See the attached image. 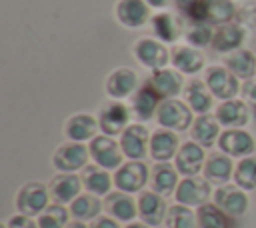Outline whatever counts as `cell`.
Masks as SVG:
<instances>
[{
  "label": "cell",
  "instance_id": "cell-18",
  "mask_svg": "<svg viewBox=\"0 0 256 228\" xmlns=\"http://www.w3.org/2000/svg\"><path fill=\"white\" fill-rule=\"evenodd\" d=\"M138 212L140 218L148 224V226H158L166 214V202L160 198V194L156 192H142L138 198Z\"/></svg>",
  "mask_w": 256,
  "mask_h": 228
},
{
  "label": "cell",
  "instance_id": "cell-30",
  "mask_svg": "<svg viewBox=\"0 0 256 228\" xmlns=\"http://www.w3.org/2000/svg\"><path fill=\"white\" fill-rule=\"evenodd\" d=\"M198 228H232V216H228L216 204H204L198 208Z\"/></svg>",
  "mask_w": 256,
  "mask_h": 228
},
{
  "label": "cell",
  "instance_id": "cell-12",
  "mask_svg": "<svg viewBox=\"0 0 256 228\" xmlns=\"http://www.w3.org/2000/svg\"><path fill=\"white\" fill-rule=\"evenodd\" d=\"M120 146H122V152L128 158H132V160L144 158L146 148H148V130H146V126H142V124H130L122 132Z\"/></svg>",
  "mask_w": 256,
  "mask_h": 228
},
{
  "label": "cell",
  "instance_id": "cell-42",
  "mask_svg": "<svg viewBox=\"0 0 256 228\" xmlns=\"http://www.w3.org/2000/svg\"><path fill=\"white\" fill-rule=\"evenodd\" d=\"M200 0H176V8L182 12V14H188L192 6H196Z\"/></svg>",
  "mask_w": 256,
  "mask_h": 228
},
{
  "label": "cell",
  "instance_id": "cell-15",
  "mask_svg": "<svg viewBox=\"0 0 256 228\" xmlns=\"http://www.w3.org/2000/svg\"><path fill=\"white\" fill-rule=\"evenodd\" d=\"M202 166H204L202 146L196 142H184L176 154V170L188 178V176H196Z\"/></svg>",
  "mask_w": 256,
  "mask_h": 228
},
{
  "label": "cell",
  "instance_id": "cell-24",
  "mask_svg": "<svg viewBox=\"0 0 256 228\" xmlns=\"http://www.w3.org/2000/svg\"><path fill=\"white\" fill-rule=\"evenodd\" d=\"M216 138H220V126L218 120L208 116V114H200L194 122H192V140L200 146H212L216 142Z\"/></svg>",
  "mask_w": 256,
  "mask_h": 228
},
{
  "label": "cell",
  "instance_id": "cell-35",
  "mask_svg": "<svg viewBox=\"0 0 256 228\" xmlns=\"http://www.w3.org/2000/svg\"><path fill=\"white\" fill-rule=\"evenodd\" d=\"M152 30L162 42H174L178 38V22L174 20L172 14H156L152 18Z\"/></svg>",
  "mask_w": 256,
  "mask_h": 228
},
{
  "label": "cell",
  "instance_id": "cell-6",
  "mask_svg": "<svg viewBox=\"0 0 256 228\" xmlns=\"http://www.w3.org/2000/svg\"><path fill=\"white\" fill-rule=\"evenodd\" d=\"M90 154L102 168H118L122 164V146L112 136H96L90 140Z\"/></svg>",
  "mask_w": 256,
  "mask_h": 228
},
{
  "label": "cell",
  "instance_id": "cell-28",
  "mask_svg": "<svg viewBox=\"0 0 256 228\" xmlns=\"http://www.w3.org/2000/svg\"><path fill=\"white\" fill-rule=\"evenodd\" d=\"M226 68H228L236 78H244V80L254 78V74H256V56H254L250 50L240 48V50H236L234 54L228 56Z\"/></svg>",
  "mask_w": 256,
  "mask_h": 228
},
{
  "label": "cell",
  "instance_id": "cell-23",
  "mask_svg": "<svg viewBox=\"0 0 256 228\" xmlns=\"http://www.w3.org/2000/svg\"><path fill=\"white\" fill-rule=\"evenodd\" d=\"M80 178L76 174H60L52 180L50 184V194L54 196V200L58 204H66V202H74L80 196Z\"/></svg>",
  "mask_w": 256,
  "mask_h": 228
},
{
  "label": "cell",
  "instance_id": "cell-40",
  "mask_svg": "<svg viewBox=\"0 0 256 228\" xmlns=\"http://www.w3.org/2000/svg\"><path fill=\"white\" fill-rule=\"evenodd\" d=\"M8 228H40L36 222H32L30 216L26 214H18V216H12L10 222H8Z\"/></svg>",
  "mask_w": 256,
  "mask_h": 228
},
{
  "label": "cell",
  "instance_id": "cell-32",
  "mask_svg": "<svg viewBox=\"0 0 256 228\" xmlns=\"http://www.w3.org/2000/svg\"><path fill=\"white\" fill-rule=\"evenodd\" d=\"M82 184L92 194L104 196V194H108V190L112 186V180H110V174L106 170L96 168V166H86L84 172H82Z\"/></svg>",
  "mask_w": 256,
  "mask_h": 228
},
{
  "label": "cell",
  "instance_id": "cell-4",
  "mask_svg": "<svg viewBox=\"0 0 256 228\" xmlns=\"http://www.w3.org/2000/svg\"><path fill=\"white\" fill-rule=\"evenodd\" d=\"M16 206L20 214H26V216L42 214L48 206V188L40 182H30L22 186V190L16 196Z\"/></svg>",
  "mask_w": 256,
  "mask_h": 228
},
{
  "label": "cell",
  "instance_id": "cell-16",
  "mask_svg": "<svg viewBox=\"0 0 256 228\" xmlns=\"http://www.w3.org/2000/svg\"><path fill=\"white\" fill-rule=\"evenodd\" d=\"M148 84L152 86V90L160 96V98H174L176 94H180L182 90V76L176 70H168V68H160L154 70Z\"/></svg>",
  "mask_w": 256,
  "mask_h": 228
},
{
  "label": "cell",
  "instance_id": "cell-11",
  "mask_svg": "<svg viewBox=\"0 0 256 228\" xmlns=\"http://www.w3.org/2000/svg\"><path fill=\"white\" fill-rule=\"evenodd\" d=\"M214 202L218 208H222L228 216L236 218V216H242L248 208V198L246 194L242 192V188H236V186H220L214 194Z\"/></svg>",
  "mask_w": 256,
  "mask_h": 228
},
{
  "label": "cell",
  "instance_id": "cell-13",
  "mask_svg": "<svg viewBox=\"0 0 256 228\" xmlns=\"http://www.w3.org/2000/svg\"><path fill=\"white\" fill-rule=\"evenodd\" d=\"M134 54L138 58V62L146 68H152V70H160L166 62H168V52L166 48L156 42V40H150V38H142L136 42L134 46Z\"/></svg>",
  "mask_w": 256,
  "mask_h": 228
},
{
  "label": "cell",
  "instance_id": "cell-14",
  "mask_svg": "<svg viewBox=\"0 0 256 228\" xmlns=\"http://www.w3.org/2000/svg\"><path fill=\"white\" fill-rule=\"evenodd\" d=\"M138 90V74L132 68H116L106 80V92L112 98H126L136 94Z\"/></svg>",
  "mask_w": 256,
  "mask_h": 228
},
{
  "label": "cell",
  "instance_id": "cell-9",
  "mask_svg": "<svg viewBox=\"0 0 256 228\" xmlns=\"http://www.w3.org/2000/svg\"><path fill=\"white\" fill-rule=\"evenodd\" d=\"M98 124L106 136L122 134L128 128V108L122 102H108L102 106Z\"/></svg>",
  "mask_w": 256,
  "mask_h": 228
},
{
  "label": "cell",
  "instance_id": "cell-5",
  "mask_svg": "<svg viewBox=\"0 0 256 228\" xmlns=\"http://www.w3.org/2000/svg\"><path fill=\"white\" fill-rule=\"evenodd\" d=\"M88 154H90V148H86L82 142H70V144H62L54 152L52 162L60 172H74V170L86 168Z\"/></svg>",
  "mask_w": 256,
  "mask_h": 228
},
{
  "label": "cell",
  "instance_id": "cell-22",
  "mask_svg": "<svg viewBox=\"0 0 256 228\" xmlns=\"http://www.w3.org/2000/svg\"><path fill=\"white\" fill-rule=\"evenodd\" d=\"M158 106H160V96L152 90L148 82L140 86L132 96V110L140 120H150L154 114H158Z\"/></svg>",
  "mask_w": 256,
  "mask_h": 228
},
{
  "label": "cell",
  "instance_id": "cell-7",
  "mask_svg": "<svg viewBox=\"0 0 256 228\" xmlns=\"http://www.w3.org/2000/svg\"><path fill=\"white\" fill-rule=\"evenodd\" d=\"M146 180H148V168H146V164H142L138 160H132V162L120 166L118 172L114 174V184L118 186V190H122L126 194L142 190Z\"/></svg>",
  "mask_w": 256,
  "mask_h": 228
},
{
  "label": "cell",
  "instance_id": "cell-34",
  "mask_svg": "<svg viewBox=\"0 0 256 228\" xmlns=\"http://www.w3.org/2000/svg\"><path fill=\"white\" fill-rule=\"evenodd\" d=\"M102 210V202L96 198V194H80L72 206H70V212L76 220H94Z\"/></svg>",
  "mask_w": 256,
  "mask_h": 228
},
{
  "label": "cell",
  "instance_id": "cell-1",
  "mask_svg": "<svg viewBox=\"0 0 256 228\" xmlns=\"http://www.w3.org/2000/svg\"><path fill=\"white\" fill-rule=\"evenodd\" d=\"M194 24H226L234 16L230 0H200L186 14Z\"/></svg>",
  "mask_w": 256,
  "mask_h": 228
},
{
  "label": "cell",
  "instance_id": "cell-45",
  "mask_svg": "<svg viewBox=\"0 0 256 228\" xmlns=\"http://www.w3.org/2000/svg\"><path fill=\"white\" fill-rule=\"evenodd\" d=\"M66 228H86V226H84V224H82L80 220H76V222H70V224H68Z\"/></svg>",
  "mask_w": 256,
  "mask_h": 228
},
{
  "label": "cell",
  "instance_id": "cell-25",
  "mask_svg": "<svg viewBox=\"0 0 256 228\" xmlns=\"http://www.w3.org/2000/svg\"><path fill=\"white\" fill-rule=\"evenodd\" d=\"M172 64L178 72L196 74L204 68V56L196 48L180 46V48H174V52H172Z\"/></svg>",
  "mask_w": 256,
  "mask_h": 228
},
{
  "label": "cell",
  "instance_id": "cell-8",
  "mask_svg": "<svg viewBox=\"0 0 256 228\" xmlns=\"http://www.w3.org/2000/svg\"><path fill=\"white\" fill-rule=\"evenodd\" d=\"M210 198L208 180H200L196 176L184 178L176 188V200L184 206H204Z\"/></svg>",
  "mask_w": 256,
  "mask_h": 228
},
{
  "label": "cell",
  "instance_id": "cell-33",
  "mask_svg": "<svg viewBox=\"0 0 256 228\" xmlns=\"http://www.w3.org/2000/svg\"><path fill=\"white\" fill-rule=\"evenodd\" d=\"M176 170L170 164H158L152 170V190L160 196H168L176 190Z\"/></svg>",
  "mask_w": 256,
  "mask_h": 228
},
{
  "label": "cell",
  "instance_id": "cell-39",
  "mask_svg": "<svg viewBox=\"0 0 256 228\" xmlns=\"http://www.w3.org/2000/svg\"><path fill=\"white\" fill-rule=\"evenodd\" d=\"M214 34L210 30L208 24H196L188 34H186V40L190 46H206L208 42H212Z\"/></svg>",
  "mask_w": 256,
  "mask_h": 228
},
{
  "label": "cell",
  "instance_id": "cell-21",
  "mask_svg": "<svg viewBox=\"0 0 256 228\" xmlns=\"http://www.w3.org/2000/svg\"><path fill=\"white\" fill-rule=\"evenodd\" d=\"M148 4L144 0H120L116 6L118 20L128 28H138L148 20Z\"/></svg>",
  "mask_w": 256,
  "mask_h": 228
},
{
  "label": "cell",
  "instance_id": "cell-26",
  "mask_svg": "<svg viewBox=\"0 0 256 228\" xmlns=\"http://www.w3.org/2000/svg\"><path fill=\"white\" fill-rule=\"evenodd\" d=\"M104 208L108 210L110 216H114L116 220H122V222H128V220H132L136 216V204L126 192L108 194L106 202H104Z\"/></svg>",
  "mask_w": 256,
  "mask_h": 228
},
{
  "label": "cell",
  "instance_id": "cell-2",
  "mask_svg": "<svg viewBox=\"0 0 256 228\" xmlns=\"http://www.w3.org/2000/svg\"><path fill=\"white\" fill-rule=\"evenodd\" d=\"M192 108L176 98H166L158 106V122L168 130H186L192 124Z\"/></svg>",
  "mask_w": 256,
  "mask_h": 228
},
{
  "label": "cell",
  "instance_id": "cell-20",
  "mask_svg": "<svg viewBox=\"0 0 256 228\" xmlns=\"http://www.w3.org/2000/svg\"><path fill=\"white\" fill-rule=\"evenodd\" d=\"M178 142L180 140L172 130H168V128L156 130L152 134V138H150V154H152V158L158 160V162H166V160L174 158L178 154L176 152Z\"/></svg>",
  "mask_w": 256,
  "mask_h": 228
},
{
  "label": "cell",
  "instance_id": "cell-38",
  "mask_svg": "<svg viewBox=\"0 0 256 228\" xmlns=\"http://www.w3.org/2000/svg\"><path fill=\"white\" fill-rule=\"evenodd\" d=\"M66 222H68V212L60 204L48 206L38 218V226L40 228H64V226H68Z\"/></svg>",
  "mask_w": 256,
  "mask_h": 228
},
{
  "label": "cell",
  "instance_id": "cell-29",
  "mask_svg": "<svg viewBox=\"0 0 256 228\" xmlns=\"http://www.w3.org/2000/svg\"><path fill=\"white\" fill-rule=\"evenodd\" d=\"M204 176L208 182L226 184L232 176V160L226 154H212L204 164Z\"/></svg>",
  "mask_w": 256,
  "mask_h": 228
},
{
  "label": "cell",
  "instance_id": "cell-19",
  "mask_svg": "<svg viewBox=\"0 0 256 228\" xmlns=\"http://www.w3.org/2000/svg\"><path fill=\"white\" fill-rule=\"evenodd\" d=\"M250 118V112H248V106L242 102V100H224L218 108H216V120L222 124V126H232V128H240V126H246Z\"/></svg>",
  "mask_w": 256,
  "mask_h": 228
},
{
  "label": "cell",
  "instance_id": "cell-47",
  "mask_svg": "<svg viewBox=\"0 0 256 228\" xmlns=\"http://www.w3.org/2000/svg\"><path fill=\"white\" fill-rule=\"evenodd\" d=\"M254 120H256V106H254Z\"/></svg>",
  "mask_w": 256,
  "mask_h": 228
},
{
  "label": "cell",
  "instance_id": "cell-41",
  "mask_svg": "<svg viewBox=\"0 0 256 228\" xmlns=\"http://www.w3.org/2000/svg\"><path fill=\"white\" fill-rule=\"evenodd\" d=\"M92 228H118V222L112 220V218L102 216V218H96V220L92 222Z\"/></svg>",
  "mask_w": 256,
  "mask_h": 228
},
{
  "label": "cell",
  "instance_id": "cell-10",
  "mask_svg": "<svg viewBox=\"0 0 256 228\" xmlns=\"http://www.w3.org/2000/svg\"><path fill=\"white\" fill-rule=\"evenodd\" d=\"M218 146L228 156H248L254 152V140L242 128H230L222 132L218 138Z\"/></svg>",
  "mask_w": 256,
  "mask_h": 228
},
{
  "label": "cell",
  "instance_id": "cell-43",
  "mask_svg": "<svg viewBox=\"0 0 256 228\" xmlns=\"http://www.w3.org/2000/svg\"><path fill=\"white\" fill-rule=\"evenodd\" d=\"M148 6H154V8H164V6H168V2L170 0H144Z\"/></svg>",
  "mask_w": 256,
  "mask_h": 228
},
{
  "label": "cell",
  "instance_id": "cell-44",
  "mask_svg": "<svg viewBox=\"0 0 256 228\" xmlns=\"http://www.w3.org/2000/svg\"><path fill=\"white\" fill-rule=\"evenodd\" d=\"M248 98H250V102L256 106V84H252V86L248 88Z\"/></svg>",
  "mask_w": 256,
  "mask_h": 228
},
{
  "label": "cell",
  "instance_id": "cell-46",
  "mask_svg": "<svg viewBox=\"0 0 256 228\" xmlns=\"http://www.w3.org/2000/svg\"><path fill=\"white\" fill-rule=\"evenodd\" d=\"M126 228H148V226H144V224H128Z\"/></svg>",
  "mask_w": 256,
  "mask_h": 228
},
{
  "label": "cell",
  "instance_id": "cell-36",
  "mask_svg": "<svg viewBox=\"0 0 256 228\" xmlns=\"http://www.w3.org/2000/svg\"><path fill=\"white\" fill-rule=\"evenodd\" d=\"M234 180H236L238 188H242V190L256 188V158L254 156H248V158L240 160V164L236 166Z\"/></svg>",
  "mask_w": 256,
  "mask_h": 228
},
{
  "label": "cell",
  "instance_id": "cell-31",
  "mask_svg": "<svg viewBox=\"0 0 256 228\" xmlns=\"http://www.w3.org/2000/svg\"><path fill=\"white\" fill-rule=\"evenodd\" d=\"M210 94L212 92L208 90V86H204L198 80H192L186 86V102L198 114H206L210 110V106H212V96Z\"/></svg>",
  "mask_w": 256,
  "mask_h": 228
},
{
  "label": "cell",
  "instance_id": "cell-27",
  "mask_svg": "<svg viewBox=\"0 0 256 228\" xmlns=\"http://www.w3.org/2000/svg\"><path fill=\"white\" fill-rule=\"evenodd\" d=\"M244 42V30L236 24H222L212 38V46L218 52H230L240 48V44Z\"/></svg>",
  "mask_w": 256,
  "mask_h": 228
},
{
  "label": "cell",
  "instance_id": "cell-37",
  "mask_svg": "<svg viewBox=\"0 0 256 228\" xmlns=\"http://www.w3.org/2000/svg\"><path fill=\"white\" fill-rule=\"evenodd\" d=\"M166 222H168L170 228H196L198 216H194L188 206L180 204V206H172L168 210Z\"/></svg>",
  "mask_w": 256,
  "mask_h": 228
},
{
  "label": "cell",
  "instance_id": "cell-17",
  "mask_svg": "<svg viewBox=\"0 0 256 228\" xmlns=\"http://www.w3.org/2000/svg\"><path fill=\"white\" fill-rule=\"evenodd\" d=\"M100 128L98 120L92 116V114H86V112H80V114H74L68 118L66 126H64V132L70 140L74 142H84V140H92L96 138V130Z\"/></svg>",
  "mask_w": 256,
  "mask_h": 228
},
{
  "label": "cell",
  "instance_id": "cell-3",
  "mask_svg": "<svg viewBox=\"0 0 256 228\" xmlns=\"http://www.w3.org/2000/svg\"><path fill=\"white\" fill-rule=\"evenodd\" d=\"M206 86L212 92V96L222 98V100H232L238 94V78L222 66H210L206 70Z\"/></svg>",
  "mask_w": 256,
  "mask_h": 228
}]
</instances>
